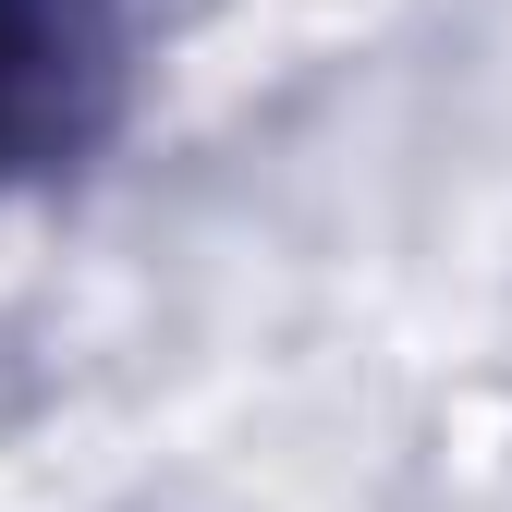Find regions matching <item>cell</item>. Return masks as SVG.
<instances>
[{
	"instance_id": "6da1fadb",
	"label": "cell",
	"mask_w": 512,
	"mask_h": 512,
	"mask_svg": "<svg viewBox=\"0 0 512 512\" xmlns=\"http://www.w3.org/2000/svg\"><path fill=\"white\" fill-rule=\"evenodd\" d=\"M0 135H13V37H0Z\"/></svg>"
}]
</instances>
